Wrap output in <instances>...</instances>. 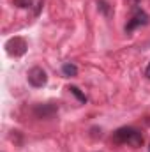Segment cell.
Instances as JSON below:
<instances>
[{
	"label": "cell",
	"instance_id": "1",
	"mask_svg": "<svg viewBox=\"0 0 150 152\" xmlns=\"http://www.w3.org/2000/svg\"><path fill=\"white\" fill-rule=\"evenodd\" d=\"M113 142H117V143H129L133 147H141L143 136L134 127H120V129H117L113 133Z\"/></svg>",
	"mask_w": 150,
	"mask_h": 152
},
{
	"label": "cell",
	"instance_id": "5",
	"mask_svg": "<svg viewBox=\"0 0 150 152\" xmlns=\"http://www.w3.org/2000/svg\"><path fill=\"white\" fill-rule=\"evenodd\" d=\"M57 110H58V106H55L53 103H48V104L37 106V108H36V115H37L39 118H50V117L55 115Z\"/></svg>",
	"mask_w": 150,
	"mask_h": 152
},
{
	"label": "cell",
	"instance_id": "10",
	"mask_svg": "<svg viewBox=\"0 0 150 152\" xmlns=\"http://www.w3.org/2000/svg\"><path fill=\"white\" fill-rule=\"evenodd\" d=\"M129 2H133V4H138V2H140V0H129Z\"/></svg>",
	"mask_w": 150,
	"mask_h": 152
},
{
	"label": "cell",
	"instance_id": "6",
	"mask_svg": "<svg viewBox=\"0 0 150 152\" xmlns=\"http://www.w3.org/2000/svg\"><path fill=\"white\" fill-rule=\"evenodd\" d=\"M62 73H64L66 76H71V78H73V76L78 75V67H76L74 64L67 62V64H64V66H62Z\"/></svg>",
	"mask_w": 150,
	"mask_h": 152
},
{
	"label": "cell",
	"instance_id": "7",
	"mask_svg": "<svg viewBox=\"0 0 150 152\" xmlns=\"http://www.w3.org/2000/svg\"><path fill=\"white\" fill-rule=\"evenodd\" d=\"M69 90H71V94H74L76 97L79 99V103H87V97H85V94H81L78 87H69Z\"/></svg>",
	"mask_w": 150,
	"mask_h": 152
},
{
	"label": "cell",
	"instance_id": "3",
	"mask_svg": "<svg viewBox=\"0 0 150 152\" xmlns=\"http://www.w3.org/2000/svg\"><path fill=\"white\" fill-rule=\"evenodd\" d=\"M27 80H28V83H30L32 87L39 88V87H44V85H46V81H48V75H46V71H44L42 67L36 66V67H32V69L28 71Z\"/></svg>",
	"mask_w": 150,
	"mask_h": 152
},
{
	"label": "cell",
	"instance_id": "2",
	"mask_svg": "<svg viewBox=\"0 0 150 152\" xmlns=\"http://www.w3.org/2000/svg\"><path fill=\"white\" fill-rule=\"evenodd\" d=\"M5 51L11 57H21L27 51V42L23 37H12L5 42Z\"/></svg>",
	"mask_w": 150,
	"mask_h": 152
},
{
	"label": "cell",
	"instance_id": "4",
	"mask_svg": "<svg viewBox=\"0 0 150 152\" xmlns=\"http://www.w3.org/2000/svg\"><path fill=\"white\" fill-rule=\"evenodd\" d=\"M150 21L149 14L145 12V11H136L134 14H133V18L127 21V25H125V32L129 34V32H133V30H136L138 27H143V25H147Z\"/></svg>",
	"mask_w": 150,
	"mask_h": 152
},
{
	"label": "cell",
	"instance_id": "8",
	"mask_svg": "<svg viewBox=\"0 0 150 152\" xmlns=\"http://www.w3.org/2000/svg\"><path fill=\"white\" fill-rule=\"evenodd\" d=\"M12 2H14V5H16V7H21V9H25V7H30L34 0H12Z\"/></svg>",
	"mask_w": 150,
	"mask_h": 152
},
{
	"label": "cell",
	"instance_id": "11",
	"mask_svg": "<svg viewBox=\"0 0 150 152\" xmlns=\"http://www.w3.org/2000/svg\"><path fill=\"white\" fill-rule=\"evenodd\" d=\"M149 152H150V143H149Z\"/></svg>",
	"mask_w": 150,
	"mask_h": 152
},
{
	"label": "cell",
	"instance_id": "9",
	"mask_svg": "<svg viewBox=\"0 0 150 152\" xmlns=\"http://www.w3.org/2000/svg\"><path fill=\"white\" fill-rule=\"evenodd\" d=\"M145 76H147V78L150 80V64L147 66V69H145Z\"/></svg>",
	"mask_w": 150,
	"mask_h": 152
}]
</instances>
